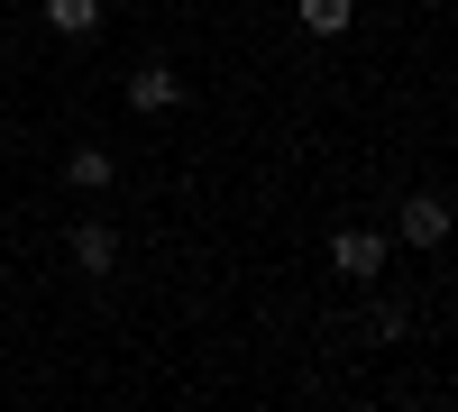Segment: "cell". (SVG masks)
Returning a JSON list of instances; mask_svg holds the SVG:
<instances>
[{"mask_svg": "<svg viewBox=\"0 0 458 412\" xmlns=\"http://www.w3.org/2000/svg\"><path fill=\"white\" fill-rule=\"evenodd\" d=\"M321 256H330V275L349 284V293H376L386 266H394V230H376V220H330Z\"/></svg>", "mask_w": 458, "mask_h": 412, "instance_id": "cell-1", "label": "cell"}, {"mask_svg": "<svg viewBox=\"0 0 458 412\" xmlns=\"http://www.w3.org/2000/svg\"><path fill=\"white\" fill-rule=\"evenodd\" d=\"M120 110L129 120H174V110H193V83L174 73V55H138L120 83Z\"/></svg>", "mask_w": 458, "mask_h": 412, "instance_id": "cell-2", "label": "cell"}, {"mask_svg": "<svg viewBox=\"0 0 458 412\" xmlns=\"http://www.w3.org/2000/svg\"><path fill=\"white\" fill-rule=\"evenodd\" d=\"M64 266L73 275H120V230H110V220H73V230H64Z\"/></svg>", "mask_w": 458, "mask_h": 412, "instance_id": "cell-3", "label": "cell"}, {"mask_svg": "<svg viewBox=\"0 0 458 412\" xmlns=\"http://www.w3.org/2000/svg\"><path fill=\"white\" fill-rule=\"evenodd\" d=\"M358 19H367V0H293V28H302V37H321V46L358 37Z\"/></svg>", "mask_w": 458, "mask_h": 412, "instance_id": "cell-4", "label": "cell"}, {"mask_svg": "<svg viewBox=\"0 0 458 412\" xmlns=\"http://www.w3.org/2000/svg\"><path fill=\"white\" fill-rule=\"evenodd\" d=\"M101 10H110V0H37L47 37H64V46H92V37H101Z\"/></svg>", "mask_w": 458, "mask_h": 412, "instance_id": "cell-5", "label": "cell"}, {"mask_svg": "<svg viewBox=\"0 0 458 412\" xmlns=\"http://www.w3.org/2000/svg\"><path fill=\"white\" fill-rule=\"evenodd\" d=\"M110 183H120V156H110L101 138L64 147V193H110Z\"/></svg>", "mask_w": 458, "mask_h": 412, "instance_id": "cell-6", "label": "cell"}]
</instances>
